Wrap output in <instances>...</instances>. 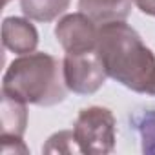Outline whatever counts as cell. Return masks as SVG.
<instances>
[{
	"label": "cell",
	"mask_w": 155,
	"mask_h": 155,
	"mask_svg": "<svg viewBox=\"0 0 155 155\" xmlns=\"http://www.w3.org/2000/svg\"><path fill=\"white\" fill-rule=\"evenodd\" d=\"M97 51L108 77L137 93H146L155 71V55L126 20L99 26Z\"/></svg>",
	"instance_id": "cell-1"
},
{
	"label": "cell",
	"mask_w": 155,
	"mask_h": 155,
	"mask_svg": "<svg viewBox=\"0 0 155 155\" xmlns=\"http://www.w3.org/2000/svg\"><path fill=\"white\" fill-rule=\"evenodd\" d=\"M62 62L49 53L17 57L4 73L2 93L35 106H55L66 97Z\"/></svg>",
	"instance_id": "cell-2"
},
{
	"label": "cell",
	"mask_w": 155,
	"mask_h": 155,
	"mask_svg": "<svg viewBox=\"0 0 155 155\" xmlns=\"http://www.w3.org/2000/svg\"><path fill=\"white\" fill-rule=\"evenodd\" d=\"M73 133L81 153L106 155L115 150V117L108 108L90 106L81 110Z\"/></svg>",
	"instance_id": "cell-3"
},
{
	"label": "cell",
	"mask_w": 155,
	"mask_h": 155,
	"mask_svg": "<svg viewBox=\"0 0 155 155\" xmlns=\"http://www.w3.org/2000/svg\"><path fill=\"white\" fill-rule=\"evenodd\" d=\"M62 73L68 90L79 95L95 93L108 79V71L97 49L82 53H66L62 58Z\"/></svg>",
	"instance_id": "cell-4"
},
{
	"label": "cell",
	"mask_w": 155,
	"mask_h": 155,
	"mask_svg": "<svg viewBox=\"0 0 155 155\" xmlns=\"http://www.w3.org/2000/svg\"><path fill=\"white\" fill-rule=\"evenodd\" d=\"M55 37L66 53L93 51L97 49L99 24L82 11L69 13L58 20L55 28Z\"/></svg>",
	"instance_id": "cell-5"
},
{
	"label": "cell",
	"mask_w": 155,
	"mask_h": 155,
	"mask_svg": "<svg viewBox=\"0 0 155 155\" xmlns=\"http://www.w3.org/2000/svg\"><path fill=\"white\" fill-rule=\"evenodd\" d=\"M2 42L6 49L17 55H28L37 49L38 33L29 20L20 17H8L2 24Z\"/></svg>",
	"instance_id": "cell-6"
},
{
	"label": "cell",
	"mask_w": 155,
	"mask_h": 155,
	"mask_svg": "<svg viewBox=\"0 0 155 155\" xmlns=\"http://www.w3.org/2000/svg\"><path fill=\"white\" fill-rule=\"evenodd\" d=\"M133 0H79V9L99 26L126 20L131 13Z\"/></svg>",
	"instance_id": "cell-7"
},
{
	"label": "cell",
	"mask_w": 155,
	"mask_h": 155,
	"mask_svg": "<svg viewBox=\"0 0 155 155\" xmlns=\"http://www.w3.org/2000/svg\"><path fill=\"white\" fill-rule=\"evenodd\" d=\"M28 126L26 102L2 93V135L22 137Z\"/></svg>",
	"instance_id": "cell-8"
},
{
	"label": "cell",
	"mask_w": 155,
	"mask_h": 155,
	"mask_svg": "<svg viewBox=\"0 0 155 155\" xmlns=\"http://www.w3.org/2000/svg\"><path fill=\"white\" fill-rule=\"evenodd\" d=\"M71 0H20V9L29 20L51 22L60 17Z\"/></svg>",
	"instance_id": "cell-9"
},
{
	"label": "cell",
	"mask_w": 155,
	"mask_h": 155,
	"mask_svg": "<svg viewBox=\"0 0 155 155\" xmlns=\"http://www.w3.org/2000/svg\"><path fill=\"white\" fill-rule=\"evenodd\" d=\"M44 153H81L73 131H58L49 137L48 144L42 148Z\"/></svg>",
	"instance_id": "cell-10"
},
{
	"label": "cell",
	"mask_w": 155,
	"mask_h": 155,
	"mask_svg": "<svg viewBox=\"0 0 155 155\" xmlns=\"http://www.w3.org/2000/svg\"><path fill=\"white\" fill-rule=\"evenodd\" d=\"M133 2L142 13H146L150 17H155V0H133Z\"/></svg>",
	"instance_id": "cell-11"
},
{
	"label": "cell",
	"mask_w": 155,
	"mask_h": 155,
	"mask_svg": "<svg viewBox=\"0 0 155 155\" xmlns=\"http://www.w3.org/2000/svg\"><path fill=\"white\" fill-rule=\"evenodd\" d=\"M146 93H148V95H153V97H155V71H153V77H151V81H150V86H148Z\"/></svg>",
	"instance_id": "cell-12"
},
{
	"label": "cell",
	"mask_w": 155,
	"mask_h": 155,
	"mask_svg": "<svg viewBox=\"0 0 155 155\" xmlns=\"http://www.w3.org/2000/svg\"><path fill=\"white\" fill-rule=\"evenodd\" d=\"M8 2H9V0H4V4H8Z\"/></svg>",
	"instance_id": "cell-13"
}]
</instances>
